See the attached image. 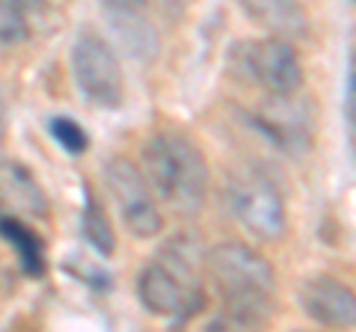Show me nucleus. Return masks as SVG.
Wrapping results in <instances>:
<instances>
[{"instance_id":"obj_16","label":"nucleus","mask_w":356,"mask_h":332,"mask_svg":"<svg viewBox=\"0 0 356 332\" xmlns=\"http://www.w3.org/2000/svg\"><path fill=\"white\" fill-rule=\"evenodd\" d=\"M48 128H51V134L54 140L60 142V146L65 151H72V154H81L89 149V137H86V131L77 125V122L72 116H54L48 122Z\"/></svg>"},{"instance_id":"obj_12","label":"nucleus","mask_w":356,"mask_h":332,"mask_svg":"<svg viewBox=\"0 0 356 332\" xmlns=\"http://www.w3.org/2000/svg\"><path fill=\"white\" fill-rule=\"evenodd\" d=\"M48 15L51 6L44 0H0V42L18 45L33 39Z\"/></svg>"},{"instance_id":"obj_11","label":"nucleus","mask_w":356,"mask_h":332,"mask_svg":"<svg viewBox=\"0 0 356 332\" xmlns=\"http://www.w3.org/2000/svg\"><path fill=\"white\" fill-rule=\"evenodd\" d=\"M259 125L267 131L276 146L297 154L300 149L309 146L312 131H309V116H303L294 107L291 95H273L270 104H267L259 113Z\"/></svg>"},{"instance_id":"obj_1","label":"nucleus","mask_w":356,"mask_h":332,"mask_svg":"<svg viewBox=\"0 0 356 332\" xmlns=\"http://www.w3.org/2000/svg\"><path fill=\"white\" fill-rule=\"evenodd\" d=\"M202 264L226 303L222 326H261L270 315V297L276 288L273 267L261 252L250 249L247 243H217L205 252Z\"/></svg>"},{"instance_id":"obj_3","label":"nucleus","mask_w":356,"mask_h":332,"mask_svg":"<svg viewBox=\"0 0 356 332\" xmlns=\"http://www.w3.org/2000/svg\"><path fill=\"white\" fill-rule=\"evenodd\" d=\"M143 179L149 190L178 214H196L208 193V163L193 140L181 134H154L143 146Z\"/></svg>"},{"instance_id":"obj_18","label":"nucleus","mask_w":356,"mask_h":332,"mask_svg":"<svg viewBox=\"0 0 356 332\" xmlns=\"http://www.w3.org/2000/svg\"><path fill=\"white\" fill-rule=\"evenodd\" d=\"M0 134H3V101H0Z\"/></svg>"},{"instance_id":"obj_17","label":"nucleus","mask_w":356,"mask_h":332,"mask_svg":"<svg viewBox=\"0 0 356 332\" xmlns=\"http://www.w3.org/2000/svg\"><path fill=\"white\" fill-rule=\"evenodd\" d=\"M107 15H134L149 6V0H102Z\"/></svg>"},{"instance_id":"obj_13","label":"nucleus","mask_w":356,"mask_h":332,"mask_svg":"<svg viewBox=\"0 0 356 332\" xmlns=\"http://www.w3.org/2000/svg\"><path fill=\"white\" fill-rule=\"evenodd\" d=\"M0 238L15 249L21 270H24L27 276H42L44 273V243L21 217L0 214Z\"/></svg>"},{"instance_id":"obj_4","label":"nucleus","mask_w":356,"mask_h":332,"mask_svg":"<svg viewBox=\"0 0 356 332\" xmlns=\"http://www.w3.org/2000/svg\"><path fill=\"white\" fill-rule=\"evenodd\" d=\"M232 72L243 83H255L270 95H297L303 86V63L291 42L280 36L241 42L232 51Z\"/></svg>"},{"instance_id":"obj_6","label":"nucleus","mask_w":356,"mask_h":332,"mask_svg":"<svg viewBox=\"0 0 356 332\" xmlns=\"http://www.w3.org/2000/svg\"><path fill=\"white\" fill-rule=\"evenodd\" d=\"M229 211L259 240H282L288 231V214L280 190L255 172L238 175L229 184Z\"/></svg>"},{"instance_id":"obj_7","label":"nucleus","mask_w":356,"mask_h":332,"mask_svg":"<svg viewBox=\"0 0 356 332\" xmlns=\"http://www.w3.org/2000/svg\"><path fill=\"white\" fill-rule=\"evenodd\" d=\"M104 181L131 235L140 240L158 238L163 231V214L137 166L125 158H113L104 166Z\"/></svg>"},{"instance_id":"obj_14","label":"nucleus","mask_w":356,"mask_h":332,"mask_svg":"<svg viewBox=\"0 0 356 332\" xmlns=\"http://www.w3.org/2000/svg\"><path fill=\"white\" fill-rule=\"evenodd\" d=\"M110 24H113V36L122 45V51L128 57H137V60H146L158 51V33H154L143 13H134V15H110Z\"/></svg>"},{"instance_id":"obj_2","label":"nucleus","mask_w":356,"mask_h":332,"mask_svg":"<svg viewBox=\"0 0 356 332\" xmlns=\"http://www.w3.org/2000/svg\"><path fill=\"white\" fill-rule=\"evenodd\" d=\"M199 264L202 252L191 238H175L161 249V256L137 279V297L146 312L172 317L178 324L191 320L205 308V291L199 285Z\"/></svg>"},{"instance_id":"obj_15","label":"nucleus","mask_w":356,"mask_h":332,"mask_svg":"<svg viewBox=\"0 0 356 332\" xmlns=\"http://www.w3.org/2000/svg\"><path fill=\"white\" fill-rule=\"evenodd\" d=\"M81 229H83V238L92 243L95 252L102 256H113L116 249V235H113V226H110L107 214L102 211V202L95 199V193L83 190V219H81Z\"/></svg>"},{"instance_id":"obj_5","label":"nucleus","mask_w":356,"mask_h":332,"mask_svg":"<svg viewBox=\"0 0 356 332\" xmlns=\"http://www.w3.org/2000/svg\"><path fill=\"white\" fill-rule=\"evenodd\" d=\"M72 74L81 95L95 107H119L125 101V74L110 42L98 33H81L72 45Z\"/></svg>"},{"instance_id":"obj_8","label":"nucleus","mask_w":356,"mask_h":332,"mask_svg":"<svg viewBox=\"0 0 356 332\" xmlns=\"http://www.w3.org/2000/svg\"><path fill=\"white\" fill-rule=\"evenodd\" d=\"M300 306L321 326L350 329L356 324V297L336 276H312L300 288Z\"/></svg>"},{"instance_id":"obj_10","label":"nucleus","mask_w":356,"mask_h":332,"mask_svg":"<svg viewBox=\"0 0 356 332\" xmlns=\"http://www.w3.org/2000/svg\"><path fill=\"white\" fill-rule=\"evenodd\" d=\"M247 15L270 36L300 42L309 36V13L303 0H241Z\"/></svg>"},{"instance_id":"obj_9","label":"nucleus","mask_w":356,"mask_h":332,"mask_svg":"<svg viewBox=\"0 0 356 332\" xmlns=\"http://www.w3.org/2000/svg\"><path fill=\"white\" fill-rule=\"evenodd\" d=\"M0 214L21 219H48L51 214L48 193L21 160H0Z\"/></svg>"}]
</instances>
